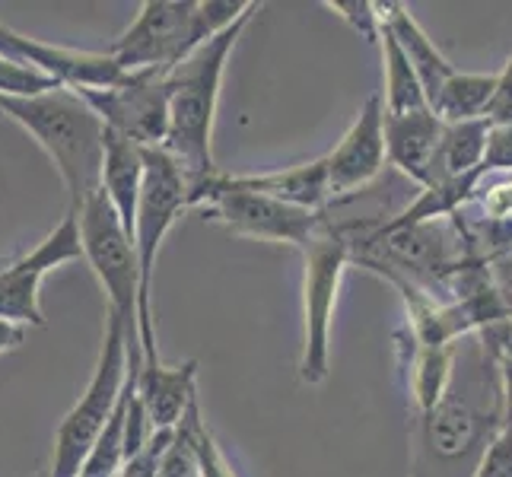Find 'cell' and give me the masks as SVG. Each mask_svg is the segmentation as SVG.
<instances>
[{
    "label": "cell",
    "instance_id": "cell-12",
    "mask_svg": "<svg viewBox=\"0 0 512 477\" xmlns=\"http://www.w3.org/2000/svg\"><path fill=\"white\" fill-rule=\"evenodd\" d=\"M325 163H328L331 204L357 198L360 191H366L379 179L382 169L388 166L382 93L363 102L360 115L353 118L347 134L338 140V147L325 156Z\"/></svg>",
    "mask_w": 512,
    "mask_h": 477
},
{
    "label": "cell",
    "instance_id": "cell-2",
    "mask_svg": "<svg viewBox=\"0 0 512 477\" xmlns=\"http://www.w3.org/2000/svg\"><path fill=\"white\" fill-rule=\"evenodd\" d=\"M261 10V4H249L239 20L214 35L201 48L166 74V93H169V131L163 150L175 159L188 179V194L201 188L210 175H217L214 163V125H217V105H220V86L223 70L233 55L242 32L249 29L252 16Z\"/></svg>",
    "mask_w": 512,
    "mask_h": 477
},
{
    "label": "cell",
    "instance_id": "cell-7",
    "mask_svg": "<svg viewBox=\"0 0 512 477\" xmlns=\"http://www.w3.org/2000/svg\"><path fill=\"white\" fill-rule=\"evenodd\" d=\"M306 280H303V306H306V334L303 357H299V379L306 385H322L331 366V322L338 306V290L350 264V239L344 226L325 210L322 226L303 245Z\"/></svg>",
    "mask_w": 512,
    "mask_h": 477
},
{
    "label": "cell",
    "instance_id": "cell-35",
    "mask_svg": "<svg viewBox=\"0 0 512 477\" xmlns=\"http://www.w3.org/2000/svg\"><path fill=\"white\" fill-rule=\"evenodd\" d=\"M0 118H4V115H0Z\"/></svg>",
    "mask_w": 512,
    "mask_h": 477
},
{
    "label": "cell",
    "instance_id": "cell-32",
    "mask_svg": "<svg viewBox=\"0 0 512 477\" xmlns=\"http://www.w3.org/2000/svg\"><path fill=\"white\" fill-rule=\"evenodd\" d=\"M490 274H493V280H497V290H500L506 312L512 318V252L497 258V261H490Z\"/></svg>",
    "mask_w": 512,
    "mask_h": 477
},
{
    "label": "cell",
    "instance_id": "cell-11",
    "mask_svg": "<svg viewBox=\"0 0 512 477\" xmlns=\"http://www.w3.org/2000/svg\"><path fill=\"white\" fill-rule=\"evenodd\" d=\"M102 118L105 131L131 140L140 150L163 147L169 131V93L166 74H128L109 90H77Z\"/></svg>",
    "mask_w": 512,
    "mask_h": 477
},
{
    "label": "cell",
    "instance_id": "cell-13",
    "mask_svg": "<svg viewBox=\"0 0 512 477\" xmlns=\"http://www.w3.org/2000/svg\"><path fill=\"white\" fill-rule=\"evenodd\" d=\"M0 58L39 67L67 90H109V86H118L128 77L109 51H77L48 45L10 29L7 23H0Z\"/></svg>",
    "mask_w": 512,
    "mask_h": 477
},
{
    "label": "cell",
    "instance_id": "cell-25",
    "mask_svg": "<svg viewBox=\"0 0 512 477\" xmlns=\"http://www.w3.org/2000/svg\"><path fill=\"white\" fill-rule=\"evenodd\" d=\"M55 90H61V83L55 77H48L45 70L0 58V99H32Z\"/></svg>",
    "mask_w": 512,
    "mask_h": 477
},
{
    "label": "cell",
    "instance_id": "cell-30",
    "mask_svg": "<svg viewBox=\"0 0 512 477\" xmlns=\"http://www.w3.org/2000/svg\"><path fill=\"white\" fill-rule=\"evenodd\" d=\"M487 121L490 125H512V58L497 74V90H493Z\"/></svg>",
    "mask_w": 512,
    "mask_h": 477
},
{
    "label": "cell",
    "instance_id": "cell-16",
    "mask_svg": "<svg viewBox=\"0 0 512 477\" xmlns=\"http://www.w3.org/2000/svg\"><path fill=\"white\" fill-rule=\"evenodd\" d=\"M443 121L433 109L411 112V115H385V150L388 163H392L404 179L417 191L427 188L430 166L443 137Z\"/></svg>",
    "mask_w": 512,
    "mask_h": 477
},
{
    "label": "cell",
    "instance_id": "cell-19",
    "mask_svg": "<svg viewBox=\"0 0 512 477\" xmlns=\"http://www.w3.org/2000/svg\"><path fill=\"white\" fill-rule=\"evenodd\" d=\"M102 191L115 214L134 242L137 229V207L144 194V150L131 140L105 131V166H102Z\"/></svg>",
    "mask_w": 512,
    "mask_h": 477
},
{
    "label": "cell",
    "instance_id": "cell-1",
    "mask_svg": "<svg viewBox=\"0 0 512 477\" xmlns=\"http://www.w3.org/2000/svg\"><path fill=\"white\" fill-rule=\"evenodd\" d=\"M503 325L455 344L443 398L411 420V477H474L490 443L503 433Z\"/></svg>",
    "mask_w": 512,
    "mask_h": 477
},
{
    "label": "cell",
    "instance_id": "cell-24",
    "mask_svg": "<svg viewBox=\"0 0 512 477\" xmlns=\"http://www.w3.org/2000/svg\"><path fill=\"white\" fill-rule=\"evenodd\" d=\"M179 430L188 436V443L194 449V458H198L201 477H239L233 462H229V458L223 455V449L217 446V439H214V433H210L207 420L201 417V404L198 401L191 404V411L185 414Z\"/></svg>",
    "mask_w": 512,
    "mask_h": 477
},
{
    "label": "cell",
    "instance_id": "cell-4",
    "mask_svg": "<svg viewBox=\"0 0 512 477\" xmlns=\"http://www.w3.org/2000/svg\"><path fill=\"white\" fill-rule=\"evenodd\" d=\"M252 4V0H249ZM249 4L233 0H144L137 20L109 45L125 74H169L194 48L233 26Z\"/></svg>",
    "mask_w": 512,
    "mask_h": 477
},
{
    "label": "cell",
    "instance_id": "cell-3",
    "mask_svg": "<svg viewBox=\"0 0 512 477\" xmlns=\"http://www.w3.org/2000/svg\"><path fill=\"white\" fill-rule=\"evenodd\" d=\"M0 115L35 137L55 163L67 188L70 210H80L102 191L105 125L77 90H61L32 99H0Z\"/></svg>",
    "mask_w": 512,
    "mask_h": 477
},
{
    "label": "cell",
    "instance_id": "cell-34",
    "mask_svg": "<svg viewBox=\"0 0 512 477\" xmlns=\"http://www.w3.org/2000/svg\"><path fill=\"white\" fill-rule=\"evenodd\" d=\"M7 264H10V258H7V255H0V268H7Z\"/></svg>",
    "mask_w": 512,
    "mask_h": 477
},
{
    "label": "cell",
    "instance_id": "cell-18",
    "mask_svg": "<svg viewBox=\"0 0 512 477\" xmlns=\"http://www.w3.org/2000/svg\"><path fill=\"white\" fill-rule=\"evenodd\" d=\"M376 7H379L382 29L392 35V39L398 42V48L408 55L411 67L417 70V77L423 83V93H427V99H430V109H433L439 90H443L446 80L455 74L452 61L436 48V42L420 29V23L414 20L411 10L404 4H376Z\"/></svg>",
    "mask_w": 512,
    "mask_h": 477
},
{
    "label": "cell",
    "instance_id": "cell-27",
    "mask_svg": "<svg viewBox=\"0 0 512 477\" xmlns=\"http://www.w3.org/2000/svg\"><path fill=\"white\" fill-rule=\"evenodd\" d=\"M484 175H512V125H490Z\"/></svg>",
    "mask_w": 512,
    "mask_h": 477
},
{
    "label": "cell",
    "instance_id": "cell-22",
    "mask_svg": "<svg viewBox=\"0 0 512 477\" xmlns=\"http://www.w3.org/2000/svg\"><path fill=\"white\" fill-rule=\"evenodd\" d=\"M493 90H497V74H465V70H455L443 90H439L433 112L443 125L487 121Z\"/></svg>",
    "mask_w": 512,
    "mask_h": 477
},
{
    "label": "cell",
    "instance_id": "cell-33",
    "mask_svg": "<svg viewBox=\"0 0 512 477\" xmlns=\"http://www.w3.org/2000/svg\"><path fill=\"white\" fill-rule=\"evenodd\" d=\"M26 331H29V328L13 325V322H4V318H0V353H10V350H16V347H23Z\"/></svg>",
    "mask_w": 512,
    "mask_h": 477
},
{
    "label": "cell",
    "instance_id": "cell-14",
    "mask_svg": "<svg viewBox=\"0 0 512 477\" xmlns=\"http://www.w3.org/2000/svg\"><path fill=\"white\" fill-rule=\"evenodd\" d=\"M471 255L497 261L512 252V175H484L471 201L452 217Z\"/></svg>",
    "mask_w": 512,
    "mask_h": 477
},
{
    "label": "cell",
    "instance_id": "cell-17",
    "mask_svg": "<svg viewBox=\"0 0 512 477\" xmlns=\"http://www.w3.org/2000/svg\"><path fill=\"white\" fill-rule=\"evenodd\" d=\"M239 188L268 194L274 201H284L290 207H303L312 214H325L331 207V185H328V163L325 156L312 159V163H299L290 169H274V172H252V175H233Z\"/></svg>",
    "mask_w": 512,
    "mask_h": 477
},
{
    "label": "cell",
    "instance_id": "cell-8",
    "mask_svg": "<svg viewBox=\"0 0 512 477\" xmlns=\"http://www.w3.org/2000/svg\"><path fill=\"white\" fill-rule=\"evenodd\" d=\"M188 207L201 210L204 220L229 229L233 236L293 245V249H303L325 220V214H312V210L274 201L268 194L245 191L223 169L188 194Z\"/></svg>",
    "mask_w": 512,
    "mask_h": 477
},
{
    "label": "cell",
    "instance_id": "cell-6",
    "mask_svg": "<svg viewBox=\"0 0 512 477\" xmlns=\"http://www.w3.org/2000/svg\"><path fill=\"white\" fill-rule=\"evenodd\" d=\"M182 210H188V179L163 147H147L144 194H140L134 229V252L140 268V347H144V363H160L153 322V274L163 242L172 233V226L179 223Z\"/></svg>",
    "mask_w": 512,
    "mask_h": 477
},
{
    "label": "cell",
    "instance_id": "cell-20",
    "mask_svg": "<svg viewBox=\"0 0 512 477\" xmlns=\"http://www.w3.org/2000/svg\"><path fill=\"white\" fill-rule=\"evenodd\" d=\"M395 344L401 353L404 376H408V395L414 417H423L436 408V401L443 398L449 376H452V353L455 347H430L411 338V331L404 328L395 334Z\"/></svg>",
    "mask_w": 512,
    "mask_h": 477
},
{
    "label": "cell",
    "instance_id": "cell-31",
    "mask_svg": "<svg viewBox=\"0 0 512 477\" xmlns=\"http://www.w3.org/2000/svg\"><path fill=\"white\" fill-rule=\"evenodd\" d=\"M500 379H503V430H512V322L500 331Z\"/></svg>",
    "mask_w": 512,
    "mask_h": 477
},
{
    "label": "cell",
    "instance_id": "cell-29",
    "mask_svg": "<svg viewBox=\"0 0 512 477\" xmlns=\"http://www.w3.org/2000/svg\"><path fill=\"white\" fill-rule=\"evenodd\" d=\"M160 477H201L198 458H194V449H191L188 436L182 430H175V439H172V446L163 458Z\"/></svg>",
    "mask_w": 512,
    "mask_h": 477
},
{
    "label": "cell",
    "instance_id": "cell-26",
    "mask_svg": "<svg viewBox=\"0 0 512 477\" xmlns=\"http://www.w3.org/2000/svg\"><path fill=\"white\" fill-rule=\"evenodd\" d=\"M172 439H175V433H153V439L144 449L125 458V465L115 471V477H160L163 458L172 446Z\"/></svg>",
    "mask_w": 512,
    "mask_h": 477
},
{
    "label": "cell",
    "instance_id": "cell-28",
    "mask_svg": "<svg viewBox=\"0 0 512 477\" xmlns=\"http://www.w3.org/2000/svg\"><path fill=\"white\" fill-rule=\"evenodd\" d=\"M331 10H338L344 20L363 32V39L369 42H379V32H382V20H379V7L376 4H366V0H347V4H331Z\"/></svg>",
    "mask_w": 512,
    "mask_h": 477
},
{
    "label": "cell",
    "instance_id": "cell-9",
    "mask_svg": "<svg viewBox=\"0 0 512 477\" xmlns=\"http://www.w3.org/2000/svg\"><path fill=\"white\" fill-rule=\"evenodd\" d=\"M83 258L96 274L99 287L109 299V312L121 318L128 331V344H140V268L134 242L121 226L115 207L105 191L93 194L80 210Z\"/></svg>",
    "mask_w": 512,
    "mask_h": 477
},
{
    "label": "cell",
    "instance_id": "cell-23",
    "mask_svg": "<svg viewBox=\"0 0 512 477\" xmlns=\"http://www.w3.org/2000/svg\"><path fill=\"white\" fill-rule=\"evenodd\" d=\"M382 42V64H385V115H411V112H427L430 99L423 93V83L417 77V70L411 67L408 55L398 48V42L385 29L379 32Z\"/></svg>",
    "mask_w": 512,
    "mask_h": 477
},
{
    "label": "cell",
    "instance_id": "cell-15",
    "mask_svg": "<svg viewBox=\"0 0 512 477\" xmlns=\"http://www.w3.org/2000/svg\"><path fill=\"white\" fill-rule=\"evenodd\" d=\"M134 395L156 433H175L191 404L198 401V360L185 363H144L137 369Z\"/></svg>",
    "mask_w": 512,
    "mask_h": 477
},
{
    "label": "cell",
    "instance_id": "cell-10",
    "mask_svg": "<svg viewBox=\"0 0 512 477\" xmlns=\"http://www.w3.org/2000/svg\"><path fill=\"white\" fill-rule=\"evenodd\" d=\"M67 261H86L83 239H80V217L70 207L64 220L32 252L10 258L7 268H0V318L23 328H45V312L39 303L42 277Z\"/></svg>",
    "mask_w": 512,
    "mask_h": 477
},
{
    "label": "cell",
    "instance_id": "cell-5",
    "mask_svg": "<svg viewBox=\"0 0 512 477\" xmlns=\"http://www.w3.org/2000/svg\"><path fill=\"white\" fill-rule=\"evenodd\" d=\"M128 373H131L128 331L121 325L118 315L105 309V331H102V347H99L93 379L86 385V392L80 395V401L58 423L55 455H51L48 477H80L86 458L96 449L121 395H125Z\"/></svg>",
    "mask_w": 512,
    "mask_h": 477
},
{
    "label": "cell",
    "instance_id": "cell-21",
    "mask_svg": "<svg viewBox=\"0 0 512 477\" xmlns=\"http://www.w3.org/2000/svg\"><path fill=\"white\" fill-rule=\"evenodd\" d=\"M490 121H462V125H446L443 137L430 166V185H446L468 179V175L484 172V150H487Z\"/></svg>",
    "mask_w": 512,
    "mask_h": 477
}]
</instances>
